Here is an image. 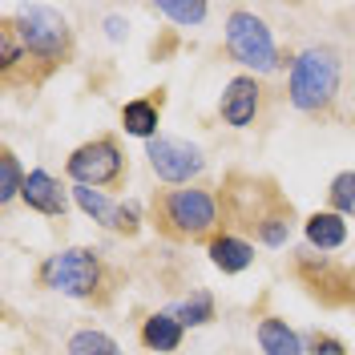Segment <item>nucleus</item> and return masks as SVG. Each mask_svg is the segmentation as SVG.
I'll use <instances>...</instances> for the list:
<instances>
[{
  "label": "nucleus",
  "instance_id": "nucleus-1",
  "mask_svg": "<svg viewBox=\"0 0 355 355\" xmlns=\"http://www.w3.org/2000/svg\"><path fill=\"white\" fill-rule=\"evenodd\" d=\"M339 77H343V61L339 49L331 44H307L303 53H295L287 77V97L299 113H323L339 93Z\"/></svg>",
  "mask_w": 355,
  "mask_h": 355
},
{
  "label": "nucleus",
  "instance_id": "nucleus-13",
  "mask_svg": "<svg viewBox=\"0 0 355 355\" xmlns=\"http://www.w3.org/2000/svg\"><path fill=\"white\" fill-rule=\"evenodd\" d=\"M141 343H146L150 352H178V343H182V323H178L174 311L150 315L146 327H141Z\"/></svg>",
  "mask_w": 355,
  "mask_h": 355
},
{
  "label": "nucleus",
  "instance_id": "nucleus-22",
  "mask_svg": "<svg viewBox=\"0 0 355 355\" xmlns=\"http://www.w3.org/2000/svg\"><path fill=\"white\" fill-rule=\"evenodd\" d=\"M21 57H28V53H24V44H21V37H17L12 28H4V33H0V69H4V73H12Z\"/></svg>",
  "mask_w": 355,
  "mask_h": 355
},
{
  "label": "nucleus",
  "instance_id": "nucleus-16",
  "mask_svg": "<svg viewBox=\"0 0 355 355\" xmlns=\"http://www.w3.org/2000/svg\"><path fill=\"white\" fill-rule=\"evenodd\" d=\"M174 315H178L182 327H206V323L214 319V295H210V291H194L186 303L174 307Z\"/></svg>",
  "mask_w": 355,
  "mask_h": 355
},
{
  "label": "nucleus",
  "instance_id": "nucleus-4",
  "mask_svg": "<svg viewBox=\"0 0 355 355\" xmlns=\"http://www.w3.org/2000/svg\"><path fill=\"white\" fill-rule=\"evenodd\" d=\"M226 53L243 69H254V73H275L279 69L275 37H270L263 17H254L250 8H234L226 17Z\"/></svg>",
  "mask_w": 355,
  "mask_h": 355
},
{
  "label": "nucleus",
  "instance_id": "nucleus-24",
  "mask_svg": "<svg viewBox=\"0 0 355 355\" xmlns=\"http://www.w3.org/2000/svg\"><path fill=\"white\" fill-rule=\"evenodd\" d=\"M113 230H125V234L137 230V206H133V202H125V206L117 210V226H113Z\"/></svg>",
  "mask_w": 355,
  "mask_h": 355
},
{
  "label": "nucleus",
  "instance_id": "nucleus-11",
  "mask_svg": "<svg viewBox=\"0 0 355 355\" xmlns=\"http://www.w3.org/2000/svg\"><path fill=\"white\" fill-rule=\"evenodd\" d=\"M210 263L218 266L222 275H239V270H246L254 263V246L246 239H239V234H218L210 243Z\"/></svg>",
  "mask_w": 355,
  "mask_h": 355
},
{
  "label": "nucleus",
  "instance_id": "nucleus-10",
  "mask_svg": "<svg viewBox=\"0 0 355 355\" xmlns=\"http://www.w3.org/2000/svg\"><path fill=\"white\" fill-rule=\"evenodd\" d=\"M259 347L266 355H307V343L299 339V331L287 319H275V315L259 319Z\"/></svg>",
  "mask_w": 355,
  "mask_h": 355
},
{
  "label": "nucleus",
  "instance_id": "nucleus-21",
  "mask_svg": "<svg viewBox=\"0 0 355 355\" xmlns=\"http://www.w3.org/2000/svg\"><path fill=\"white\" fill-rule=\"evenodd\" d=\"M24 178H28V174H21V166H17V157H12V154L0 157V202H12L17 194H21Z\"/></svg>",
  "mask_w": 355,
  "mask_h": 355
},
{
  "label": "nucleus",
  "instance_id": "nucleus-2",
  "mask_svg": "<svg viewBox=\"0 0 355 355\" xmlns=\"http://www.w3.org/2000/svg\"><path fill=\"white\" fill-rule=\"evenodd\" d=\"M41 287L61 291L69 299H93V291L101 287V254L89 246H69L49 254L37 270Z\"/></svg>",
  "mask_w": 355,
  "mask_h": 355
},
{
  "label": "nucleus",
  "instance_id": "nucleus-5",
  "mask_svg": "<svg viewBox=\"0 0 355 355\" xmlns=\"http://www.w3.org/2000/svg\"><path fill=\"white\" fill-rule=\"evenodd\" d=\"M162 218L174 234L198 239L218 226V202L210 190H170L162 198Z\"/></svg>",
  "mask_w": 355,
  "mask_h": 355
},
{
  "label": "nucleus",
  "instance_id": "nucleus-3",
  "mask_svg": "<svg viewBox=\"0 0 355 355\" xmlns=\"http://www.w3.org/2000/svg\"><path fill=\"white\" fill-rule=\"evenodd\" d=\"M17 37H21L24 53H33V57H41L49 65H57V61H65L69 49H73V33H69V24L61 12H53V8H44V4H28L17 12V21L8 24Z\"/></svg>",
  "mask_w": 355,
  "mask_h": 355
},
{
  "label": "nucleus",
  "instance_id": "nucleus-18",
  "mask_svg": "<svg viewBox=\"0 0 355 355\" xmlns=\"http://www.w3.org/2000/svg\"><path fill=\"white\" fill-rule=\"evenodd\" d=\"M254 234H259V243H266V246H283L291 239V206L287 210L263 214V218L254 222Z\"/></svg>",
  "mask_w": 355,
  "mask_h": 355
},
{
  "label": "nucleus",
  "instance_id": "nucleus-20",
  "mask_svg": "<svg viewBox=\"0 0 355 355\" xmlns=\"http://www.w3.org/2000/svg\"><path fill=\"white\" fill-rule=\"evenodd\" d=\"M327 202H331L335 214H343V218H355V170H347V174L335 178L331 190H327Z\"/></svg>",
  "mask_w": 355,
  "mask_h": 355
},
{
  "label": "nucleus",
  "instance_id": "nucleus-8",
  "mask_svg": "<svg viewBox=\"0 0 355 355\" xmlns=\"http://www.w3.org/2000/svg\"><path fill=\"white\" fill-rule=\"evenodd\" d=\"M259 105H263L259 81L254 77H234V81H226V89H222L218 113L230 130H250L254 117H259Z\"/></svg>",
  "mask_w": 355,
  "mask_h": 355
},
{
  "label": "nucleus",
  "instance_id": "nucleus-17",
  "mask_svg": "<svg viewBox=\"0 0 355 355\" xmlns=\"http://www.w3.org/2000/svg\"><path fill=\"white\" fill-rule=\"evenodd\" d=\"M69 355H121V347L113 343L105 331H93V327H85V331H73L65 343Z\"/></svg>",
  "mask_w": 355,
  "mask_h": 355
},
{
  "label": "nucleus",
  "instance_id": "nucleus-15",
  "mask_svg": "<svg viewBox=\"0 0 355 355\" xmlns=\"http://www.w3.org/2000/svg\"><path fill=\"white\" fill-rule=\"evenodd\" d=\"M121 130L133 133V137L154 141L157 137V105L154 101H125L121 105Z\"/></svg>",
  "mask_w": 355,
  "mask_h": 355
},
{
  "label": "nucleus",
  "instance_id": "nucleus-7",
  "mask_svg": "<svg viewBox=\"0 0 355 355\" xmlns=\"http://www.w3.org/2000/svg\"><path fill=\"white\" fill-rule=\"evenodd\" d=\"M146 157H150V166H154V174L162 182H190V178H198L206 170V157L194 141H186V137H170V133H157L154 141H146Z\"/></svg>",
  "mask_w": 355,
  "mask_h": 355
},
{
  "label": "nucleus",
  "instance_id": "nucleus-9",
  "mask_svg": "<svg viewBox=\"0 0 355 355\" xmlns=\"http://www.w3.org/2000/svg\"><path fill=\"white\" fill-rule=\"evenodd\" d=\"M21 198L28 202V210L49 214V218H61L69 210V198H65V190H61V182L53 174H44V170H33V174L24 178Z\"/></svg>",
  "mask_w": 355,
  "mask_h": 355
},
{
  "label": "nucleus",
  "instance_id": "nucleus-23",
  "mask_svg": "<svg viewBox=\"0 0 355 355\" xmlns=\"http://www.w3.org/2000/svg\"><path fill=\"white\" fill-rule=\"evenodd\" d=\"M307 355H347V352H343V343H339V339H331V335H315Z\"/></svg>",
  "mask_w": 355,
  "mask_h": 355
},
{
  "label": "nucleus",
  "instance_id": "nucleus-25",
  "mask_svg": "<svg viewBox=\"0 0 355 355\" xmlns=\"http://www.w3.org/2000/svg\"><path fill=\"white\" fill-rule=\"evenodd\" d=\"M105 33H110V41H121V37H125V21H121V17H110V21H105Z\"/></svg>",
  "mask_w": 355,
  "mask_h": 355
},
{
  "label": "nucleus",
  "instance_id": "nucleus-12",
  "mask_svg": "<svg viewBox=\"0 0 355 355\" xmlns=\"http://www.w3.org/2000/svg\"><path fill=\"white\" fill-rule=\"evenodd\" d=\"M303 230H307V243L319 246V250H339V246L347 243V222H343V214H335V210L311 214Z\"/></svg>",
  "mask_w": 355,
  "mask_h": 355
},
{
  "label": "nucleus",
  "instance_id": "nucleus-14",
  "mask_svg": "<svg viewBox=\"0 0 355 355\" xmlns=\"http://www.w3.org/2000/svg\"><path fill=\"white\" fill-rule=\"evenodd\" d=\"M73 202L85 210L93 222H101V226H117V210H121V202H113V198H105L101 190H93V186H73Z\"/></svg>",
  "mask_w": 355,
  "mask_h": 355
},
{
  "label": "nucleus",
  "instance_id": "nucleus-19",
  "mask_svg": "<svg viewBox=\"0 0 355 355\" xmlns=\"http://www.w3.org/2000/svg\"><path fill=\"white\" fill-rule=\"evenodd\" d=\"M162 17H170V21H178L182 28H190V24H202L206 21V12H210V4H202V0H194V4H186V0H162V4H154Z\"/></svg>",
  "mask_w": 355,
  "mask_h": 355
},
{
  "label": "nucleus",
  "instance_id": "nucleus-26",
  "mask_svg": "<svg viewBox=\"0 0 355 355\" xmlns=\"http://www.w3.org/2000/svg\"><path fill=\"white\" fill-rule=\"evenodd\" d=\"M352 299H355V295H352Z\"/></svg>",
  "mask_w": 355,
  "mask_h": 355
},
{
  "label": "nucleus",
  "instance_id": "nucleus-6",
  "mask_svg": "<svg viewBox=\"0 0 355 355\" xmlns=\"http://www.w3.org/2000/svg\"><path fill=\"white\" fill-rule=\"evenodd\" d=\"M69 178L77 182V186H93V190H101V186H110L121 178L125 170V157L117 150V141L113 137H97V141H85V146H77L65 162Z\"/></svg>",
  "mask_w": 355,
  "mask_h": 355
}]
</instances>
